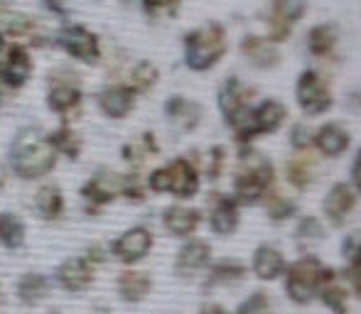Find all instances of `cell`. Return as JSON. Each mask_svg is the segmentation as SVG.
I'll return each mask as SVG.
<instances>
[{"instance_id": "cell-1", "label": "cell", "mask_w": 361, "mask_h": 314, "mask_svg": "<svg viewBox=\"0 0 361 314\" xmlns=\"http://www.w3.org/2000/svg\"><path fill=\"white\" fill-rule=\"evenodd\" d=\"M59 165V155L54 153L47 138V130L39 125H23L15 130L5 150V170L23 182H42Z\"/></svg>"}, {"instance_id": "cell-2", "label": "cell", "mask_w": 361, "mask_h": 314, "mask_svg": "<svg viewBox=\"0 0 361 314\" xmlns=\"http://www.w3.org/2000/svg\"><path fill=\"white\" fill-rule=\"evenodd\" d=\"M84 81L69 67H54L44 77V106L62 123H74L84 113Z\"/></svg>"}, {"instance_id": "cell-3", "label": "cell", "mask_w": 361, "mask_h": 314, "mask_svg": "<svg viewBox=\"0 0 361 314\" xmlns=\"http://www.w3.org/2000/svg\"><path fill=\"white\" fill-rule=\"evenodd\" d=\"M226 30L219 23H207L202 27H195L182 39V52L185 64L192 72H209L214 69L221 57L226 54Z\"/></svg>"}, {"instance_id": "cell-4", "label": "cell", "mask_w": 361, "mask_h": 314, "mask_svg": "<svg viewBox=\"0 0 361 314\" xmlns=\"http://www.w3.org/2000/svg\"><path fill=\"white\" fill-rule=\"evenodd\" d=\"M200 170L187 157H175L155 167L145 177V187L152 194H172L175 199H192L200 191Z\"/></svg>"}, {"instance_id": "cell-5", "label": "cell", "mask_w": 361, "mask_h": 314, "mask_svg": "<svg viewBox=\"0 0 361 314\" xmlns=\"http://www.w3.org/2000/svg\"><path fill=\"white\" fill-rule=\"evenodd\" d=\"M271 182H273L271 162L263 160L258 153H243L236 180H233V196L241 204H256L261 196H266Z\"/></svg>"}, {"instance_id": "cell-6", "label": "cell", "mask_w": 361, "mask_h": 314, "mask_svg": "<svg viewBox=\"0 0 361 314\" xmlns=\"http://www.w3.org/2000/svg\"><path fill=\"white\" fill-rule=\"evenodd\" d=\"M52 44L62 49L69 59L86 67H96L104 62V47H101V37L89 30L86 25L67 23L57 34L52 37Z\"/></svg>"}, {"instance_id": "cell-7", "label": "cell", "mask_w": 361, "mask_h": 314, "mask_svg": "<svg viewBox=\"0 0 361 314\" xmlns=\"http://www.w3.org/2000/svg\"><path fill=\"white\" fill-rule=\"evenodd\" d=\"M121 199V172L111 167H99L89 175V180L79 187V201L84 214L96 216Z\"/></svg>"}, {"instance_id": "cell-8", "label": "cell", "mask_w": 361, "mask_h": 314, "mask_svg": "<svg viewBox=\"0 0 361 314\" xmlns=\"http://www.w3.org/2000/svg\"><path fill=\"white\" fill-rule=\"evenodd\" d=\"M152 246H155V236L147 229L145 224L128 226L126 231H121L118 236H114L106 248H109V256L114 260H118L126 268H135L150 256Z\"/></svg>"}, {"instance_id": "cell-9", "label": "cell", "mask_w": 361, "mask_h": 314, "mask_svg": "<svg viewBox=\"0 0 361 314\" xmlns=\"http://www.w3.org/2000/svg\"><path fill=\"white\" fill-rule=\"evenodd\" d=\"M35 77L32 54L25 44L10 42L0 52V89L8 94H18Z\"/></svg>"}, {"instance_id": "cell-10", "label": "cell", "mask_w": 361, "mask_h": 314, "mask_svg": "<svg viewBox=\"0 0 361 314\" xmlns=\"http://www.w3.org/2000/svg\"><path fill=\"white\" fill-rule=\"evenodd\" d=\"M94 103L106 120H126L138 106V94L126 81H109L96 91Z\"/></svg>"}, {"instance_id": "cell-11", "label": "cell", "mask_w": 361, "mask_h": 314, "mask_svg": "<svg viewBox=\"0 0 361 314\" xmlns=\"http://www.w3.org/2000/svg\"><path fill=\"white\" fill-rule=\"evenodd\" d=\"M322 277H324V268L319 265L317 258H302V260L293 263L288 268V280H286V290L290 300L298 302V305L310 302L314 292H317V287L322 285Z\"/></svg>"}, {"instance_id": "cell-12", "label": "cell", "mask_w": 361, "mask_h": 314, "mask_svg": "<svg viewBox=\"0 0 361 314\" xmlns=\"http://www.w3.org/2000/svg\"><path fill=\"white\" fill-rule=\"evenodd\" d=\"M52 282L67 295H84L94 287L96 268L89 265L81 256H69L52 270Z\"/></svg>"}, {"instance_id": "cell-13", "label": "cell", "mask_w": 361, "mask_h": 314, "mask_svg": "<svg viewBox=\"0 0 361 314\" xmlns=\"http://www.w3.org/2000/svg\"><path fill=\"white\" fill-rule=\"evenodd\" d=\"M54 290V282L52 275L47 272H39V270H27V272H20L18 280H15V300H18L20 307L25 310H35V307H42L44 302L49 300Z\"/></svg>"}, {"instance_id": "cell-14", "label": "cell", "mask_w": 361, "mask_h": 314, "mask_svg": "<svg viewBox=\"0 0 361 314\" xmlns=\"http://www.w3.org/2000/svg\"><path fill=\"white\" fill-rule=\"evenodd\" d=\"M298 103L307 115H319L332 108V91L317 72H302L298 79Z\"/></svg>"}, {"instance_id": "cell-15", "label": "cell", "mask_w": 361, "mask_h": 314, "mask_svg": "<svg viewBox=\"0 0 361 314\" xmlns=\"http://www.w3.org/2000/svg\"><path fill=\"white\" fill-rule=\"evenodd\" d=\"M152 275L138 268H123V270L116 275L114 290L123 305H140L147 300V295L152 292Z\"/></svg>"}, {"instance_id": "cell-16", "label": "cell", "mask_w": 361, "mask_h": 314, "mask_svg": "<svg viewBox=\"0 0 361 314\" xmlns=\"http://www.w3.org/2000/svg\"><path fill=\"white\" fill-rule=\"evenodd\" d=\"M162 113L177 133H192L200 128L202 118H204V108L187 96H170L162 106Z\"/></svg>"}, {"instance_id": "cell-17", "label": "cell", "mask_w": 361, "mask_h": 314, "mask_svg": "<svg viewBox=\"0 0 361 314\" xmlns=\"http://www.w3.org/2000/svg\"><path fill=\"white\" fill-rule=\"evenodd\" d=\"M32 209L37 219L47 224H57L67 214V196L57 182H42L32 194Z\"/></svg>"}, {"instance_id": "cell-18", "label": "cell", "mask_w": 361, "mask_h": 314, "mask_svg": "<svg viewBox=\"0 0 361 314\" xmlns=\"http://www.w3.org/2000/svg\"><path fill=\"white\" fill-rule=\"evenodd\" d=\"M212 263V246L202 238H190L175 256V275L190 277L202 272Z\"/></svg>"}, {"instance_id": "cell-19", "label": "cell", "mask_w": 361, "mask_h": 314, "mask_svg": "<svg viewBox=\"0 0 361 314\" xmlns=\"http://www.w3.org/2000/svg\"><path fill=\"white\" fill-rule=\"evenodd\" d=\"M160 224L162 229L167 231L170 236L175 238H187L192 236L202 224V214L192 206H185V204H170L162 209L160 214Z\"/></svg>"}, {"instance_id": "cell-20", "label": "cell", "mask_w": 361, "mask_h": 314, "mask_svg": "<svg viewBox=\"0 0 361 314\" xmlns=\"http://www.w3.org/2000/svg\"><path fill=\"white\" fill-rule=\"evenodd\" d=\"M47 138L52 143L54 153L59 155V160H79L81 153H84V135L74 128V123H59L57 128L47 130Z\"/></svg>"}, {"instance_id": "cell-21", "label": "cell", "mask_w": 361, "mask_h": 314, "mask_svg": "<svg viewBox=\"0 0 361 314\" xmlns=\"http://www.w3.org/2000/svg\"><path fill=\"white\" fill-rule=\"evenodd\" d=\"M241 54L253 64L256 69H271L281 62V52L271 39H263L258 34H246L241 39Z\"/></svg>"}, {"instance_id": "cell-22", "label": "cell", "mask_w": 361, "mask_h": 314, "mask_svg": "<svg viewBox=\"0 0 361 314\" xmlns=\"http://www.w3.org/2000/svg\"><path fill=\"white\" fill-rule=\"evenodd\" d=\"M157 153H160V143H157L152 130H143L138 138L128 140V143H123V148H121V157H123V162L130 170H140V167Z\"/></svg>"}, {"instance_id": "cell-23", "label": "cell", "mask_w": 361, "mask_h": 314, "mask_svg": "<svg viewBox=\"0 0 361 314\" xmlns=\"http://www.w3.org/2000/svg\"><path fill=\"white\" fill-rule=\"evenodd\" d=\"M209 226L219 236H228L238 229V206L236 199L214 194L209 206Z\"/></svg>"}, {"instance_id": "cell-24", "label": "cell", "mask_w": 361, "mask_h": 314, "mask_svg": "<svg viewBox=\"0 0 361 314\" xmlns=\"http://www.w3.org/2000/svg\"><path fill=\"white\" fill-rule=\"evenodd\" d=\"M354 204H357V196H354L352 187L339 182V184H334L332 189L327 191V196H324V201H322V209L334 226H342L344 216L354 209Z\"/></svg>"}, {"instance_id": "cell-25", "label": "cell", "mask_w": 361, "mask_h": 314, "mask_svg": "<svg viewBox=\"0 0 361 314\" xmlns=\"http://www.w3.org/2000/svg\"><path fill=\"white\" fill-rule=\"evenodd\" d=\"M251 94H253V89H248V86L243 84L241 79L228 77V79L221 84L219 94H216L219 108H221V113L226 115V118H231L233 113H238L241 108H246V106H248V99H251Z\"/></svg>"}, {"instance_id": "cell-26", "label": "cell", "mask_w": 361, "mask_h": 314, "mask_svg": "<svg viewBox=\"0 0 361 314\" xmlns=\"http://www.w3.org/2000/svg\"><path fill=\"white\" fill-rule=\"evenodd\" d=\"M27 243V224L15 211H0V248L15 253Z\"/></svg>"}, {"instance_id": "cell-27", "label": "cell", "mask_w": 361, "mask_h": 314, "mask_svg": "<svg viewBox=\"0 0 361 314\" xmlns=\"http://www.w3.org/2000/svg\"><path fill=\"white\" fill-rule=\"evenodd\" d=\"M286 270V260H283V253L273 246H261L253 253V272H256L261 280H276L281 272Z\"/></svg>"}, {"instance_id": "cell-28", "label": "cell", "mask_w": 361, "mask_h": 314, "mask_svg": "<svg viewBox=\"0 0 361 314\" xmlns=\"http://www.w3.org/2000/svg\"><path fill=\"white\" fill-rule=\"evenodd\" d=\"M314 143H317V148H319V153H322V155L337 157V155H342L344 150L349 148V133L342 128V125L329 123V125H322V128H319Z\"/></svg>"}, {"instance_id": "cell-29", "label": "cell", "mask_w": 361, "mask_h": 314, "mask_svg": "<svg viewBox=\"0 0 361 314\" xmlns=\"http://www.w3.org/2000/svg\"><path fill=\"white\" fill-rule=\"evenodd\" d=\"M157 81H160V72H157L155 64L147 62V59L135 62L133 67L128 69V77H126V84H128L138 96L150 94V91L157 86Z\"/></svg>"}, {"instance_id": "cell-30", "label": "cell", "mask_w": 361, "mask_h": 314, "mask_svg": "<svg viewBox=\"0 0 361 314\" xmlns=\"http://www.w3.org/2000/svg\"><path fill=\"white\" fill-rule=\"evenodd\" d=\"M288 118V108L281 101H263L256 111H253V120H256L258 133H273L281 128V123Z\"/></svg>"}, {"instance_id": "cell-31", "label": "cell", "mask_w": 361, "mask_h": 314, "mask_svg": "<svg viewBox=\"0 0 361 314\" xmlns=\"http://www.w3.org/2000/svg\"><path fill=\"white\" fill-rule=\"evenodd\" d=\"M243 275H246V268H243L241 263L221 260L209 268V275H207V280H204V287L212 290V287H219V285H233V282H238Z\"/></svg>"}, {"instance_id": "cell-32", "label": "cell", "mask_w": 361, "mask_h": 314, "mask_svg": "<svg viewBox=\"0 0 361 314\" xmlns=\"http://www.w3.org/2000/svg\"><path fill=\"white\" fill-rule=\"evenodd\" d=\"M337 44V27L329 23L314 25L312 30L307 32V49L314 54V57H324L329 54Z\"/></svg>"}, {"instance_id": "cell-33", "label": "cell", "mask_w": 361, "mask_h": 314, "mask_svg": "<svg viewBox=\"0 0 361 314\" xmlns=\"http://www.w3.org/2000/svg\"><path fill=\"white\" fill-rule=\"evenodd\" d=\"M121 199L128 204H143L147 199V187L145 180L138 175V170H130L121 175Z\"/></svg>"}, {"instance_id": "cell-34", "label": "cell", "mask_w": 361, "mask_h": 314, "mask_svg": "<svg viewBox=\"0 0 361 314\" xmlns=\"http://www.w3.org/2000/svg\"><path fill=\"white\" fill-rule=\"evenodd\" d=\"M332 275H334L332 270H324L322 302L329 307V310H334L337 314H344V312H347V292H344V287H339L337 282H334Z\"/></svg>"}, {"instance_id": "cell-35", "label": "cell", "mask_w": 361, "mask_h": 314, "mask_svg": "<svg viewBox=\"0 0 361 314\" xmlns=\"http://www.w3.org/2000/svg\"><path fill=\"white\" fill-rule=\"evenodd\" d=\"M307 13V0H273V13L276 18L286 20V23L295 25L298 20H302V15Z\"/></svg>"}, {"instance_id": "cell-36", "label": "cell", "mask_w": 361, "mask_h": 314, "mask_svg": "<svg viewBox=\"0 0 361 314\" xmlns=\"http://www.w3.org/2000/svg\"><path fill=\"white\" fill-rule=\"evenodd\" d=\"M286 172H288V180L293 182L298 189H305V187H310V182H312V162H310L307 157H295V160H290Z\"/></svg>"}, {"instance_id": "cell-37", "label": "cell", "mask_w": 361, "mask_h": 314, "mask_svg": "<svg viewBox=\"0 0 361 314\" xmlns=\"http://www.w3.org/2000/svg\"><path fill=\"white\" fill-rule=\"evenodd\" d=\"M180 3H182V0H140V5H143V13L150 20L175 15L177 10H180Z\"/></svg>"}, {"instance_id": "cell-38", "label": "cell", "mask_w": 361, "mask_h": 314, "mask_svg": "<svg viewBox=\"0 0 361 314\" xmlns=\"http://www.w3.org/2000/svg\"><path fill=\"white\" fill-rule=\"evenodd\" d=\"M236 314H273V305L266 292H253L248 300H243L238 305Z\"/></svg>"}, {"instance_id": "cell-39", "label": "cell", "mask_w": 361, "mask_h": 314, "mask_svg": "<svg viewBox=\"0 0 361 314\" xmlns=\"http://www.w3.org/2000/svg\"><path fill=\"white\" fill-rule=\"evenodd\" d=\"M81 258H84L89 265H94L96 270L104 265H109L111 256H109V248L104 246V243H89V246H84V251L79 253Z\"/></svg>"}, {"instance_id": "cell-40", "label": "cell", "mask_w": 361, "mask_h": 314, "mask_svg": "<svg viewBox=\"0 0 361 314\" xmlns=\"http://www.w3.org/2000/svg\"><path fill=\"white\" fill-rule=\"evenodd\" d=\"M207 157H209L207 160V175H209V180H219V175L224 170V162H226V150L221 145H214Z\"/></svg>"}, {"instance_id": "cell-41", "label": "cell", "mask_w": 361, "mask_h": 314, "mask_svg": "<svg viewBox=\"0 0 361 314\" xmlns=\"http://www.w3.org/2000/svg\"><path fill=\"white\" fill-rule=\"evenodd\" d=\"M293 211H295V204H293V201H288V199H283V196H273V199L268 201V216H271L273 221L288 219Z\"/></svg>"}, {"instance_id": "cell-42", "label": "cell", "mask_w": 361, "mask_h": 314, "mask_svg": "<svg viewBox=\"0 0 361 314\" xmlns=\"http://www.w3.org/2000/svg\"><path fill=\"white\" fill-rule=\"evenodd\" d=\"M298 238L300 241H319V238H322V224H319L314 216H307V219L300 221Z\"/></svg>"}, {"instance_id": "cell-43", "label": "cell", "mask_w": 361, "mask_h": 314, "mask_svg": "<svg viewBox=\"0 0 361 314\" xmlns=\"http://www.w3.org/2000/svg\"><path fill=\"white\" fill-rule=\"evenodd\" d=\"M290 30H293V25L286 23V20L276 18V15H271V18H268V39H271L273 44L283 42V39L290 34Z\"/></svg>"}, {"instance_id": "cell-44", "label": "cell", "mask_w": 361, "mask_h": 314, "mask_svg": "<svg viewBox=\"0 0 361 314\" xmlns=\"http://www.w3.org/2000/svg\"><path fill=\"white\" fill-rule=\"evenodd\" d=\"M290 143H293V148H298V150L310 148V143H312V133H310L307 125L305 123L293 125V130H290Z\"/></svg>"}, {"instance_id": "cell-45", "label": "cell", "mask_w": 361, "mask_h": 314, "mask_svg": "<svg viewBox=\"0 0 361 314\" xmlns=\"http://www.w3.org/2000/svg\"><path fill=\"white\" fill-rule=\"evenodd\" d=\"M342 251H344V258H349V260H354L357 256H361V234H352V236L344 238Z\"/></svg>"}, {"instance_id": "cell-46", "label": "cell", "mask_w": 361, "mask_h": 314, "mask_svg": "<svg viewBox=\"0 0 361 314\" xmlns=\"http://www.w3.org/2000/svg\"><path fill=\"white\" fill-rule=\"evenodd\" d=\"M44 8L49 10L52 15H57V18H67L69 15V10H67V5L62 3V0H44Z\"/></svg>"}, {"instance_id": "cell-47", "label": "cell", "mask_w": 361, "mask_h": 314, "mask_svg": "<svg viewBox=\"0 0 361 314\" xmlns=\"http://www.w3.org/2000/svg\"><path fill=\"white\" fill-rule=\"evenodd\" d=\"M352 280H354V287L361 295V256L354 258V268H352Z\"/></svg>"}, {"instance_id": "cell-48", "label": "cell", "mask_w": 361, "mask_h": 314, "mask_svg": "<svg viewBox=\"0 0 361 314\" xmlns=\"http://www.w3.org/2000/svg\"><path fill=\"white\" fill-rule=\"evenodd\" d=\"M352 180H354V184H357V189L361 191V150L357 155V162H354V167H352Z\"/></svg>"}, {"instance_id": "cell-49", "label": "cell", "mask_w": 361, "mask_h": 314, "mask_svg": "<svg viewBox=\"0 0 361 314\" xmlns=\"http://www.w3.org/2000/svg\"><path fill=\"white\" fill-rule=\"evenodd\" d=\"M200 314H228V312L221 305H216V302H207V305H202Z\"/></svg>"}, {"instance_id": "cell-50", "label": "cell", "mask_w": 361, "mask_h": 314, "mask_svg": "<svg viewBox=\"0 0 361 314\" xmlns=\"http://www.w3.org/2000/svg\"><path fill=\"white\" fill-rule=\"evenodd\" d=\"M86 314H114V310H111L109 305H94Z\"/></svg>"}, {"instance_id": "cell-51", "label": "cell", "mask_w": 361, "mask_h": 314, "mask_svg": "<svg viewBox=\"0 0 361 314\" xmlns=\"http://www.w3.org/2000/svg\"><path fill=\"white\" fill-rule=\"evenodd\" d=\"M44 314H67V312H64L62 307H49V310L44 312Z\"/></svg>"}, {"instance_id": "cell-52", "label": "cell", "mask_w": 361, "mask_h": 314, "mask_svg": "<svg viewBox=\"0 0 361 314\" xmlns=\"http://www.w3.org/2000/svg\"><path fill=\"white\" fill-rule=\"evenodd\" d=\"M5 305V292H3V280H0V307Z\"/></svg>"}, {"instance_id": "cell-53", "label": "cell", "mask_w": 361, "mask_h": 314, "mask_svg": "<svg viewBox=\"0 0 361 314\" xmlns=\"http://www.w3.org/2000/svg\"><path fill=\"white\" fill-rule=\"evenodd\" d=\"M3 106H5V91L0 89V108H3Z\"/></svg>"}]
</instances>
